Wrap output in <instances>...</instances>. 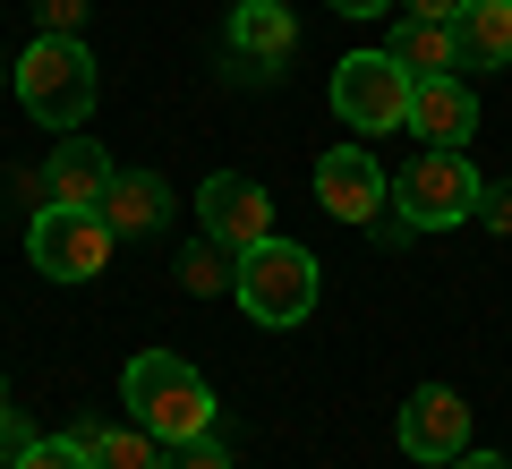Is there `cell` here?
Segmentation results:
<instances>
[{
    "mask_svg": "<svg viewBox=\"0 0 512 469\" xmlns=\"http://www.w3.org/2000/svg\"><path fill=\"white\" fill-rule=\"evenodd\" d=\"M77 444H86L94 469H163V435H146L137 418H120V427H77Z\"/></svg>",
    "mask_w": 512,
    "mask_h": 469,
    "instance_id": "cell-15",
    "label": "cell"
},
{
    "mask_svg": "<svg viewBox=\"0 0 512 469\" xmlns=\"http://www.w3.org/2000/svg\"><path fill=\"white\" fill-rule=\"evenodd\" d=\"M43 180H52V205H103V188L120 180V163H111L94 137H60L52 163H43Z\"/></svg>",
    "mask_w": 512,
    "mask_h": 469,
    "instance_id": "cell-12",
    "label": "cell"
},
{
    "mask_svg": "<svg viewBox=\"0 0 512 469\" xmlns=\"http://www.w3.org/2000/svg\"><path fill=\"white\" fill-rule=\"evenodd\" d=\"M111 248H120V231H111L94 205H43V214L26 222V256H35V273H52V282H94V273L111 265Z\"/></svg>",
    "mask_w": 512,
    "mask_h": 469,
    "instance_id": "cell-5",
    "label": "cell"
},
{
    "mask_svg": "<svg viewBox=\"0 0 512 469\" xmlns=\"http://www.w3.org/2000/svg\"><path fill=\"white\" fill-rule=\"evenodd\" d=\"M478 197H487V180H478V163L461 154V145H427L419 163L393 180V205H402L410 231H453V222H478Z\"/></svg>",
    "mask_w": 512,
    "mask_h": 469,
    "instance_id": "cell-3",
    "label": "cell"
},
{
    "mask_svg": "<svg viewBox=\"0 0 512 469\" xmlns=\"http://www.w3.org/2000/svg\"><path fill=\"white\" fill-rule=\"evenodd\" d=\"M444 469H512L504 452H461V461H444Z\"/></svg>",
    "mask_w": 512,
    "mask_h": 469,
    "instance_id": "cell-24",
    "label": "cell"
},
{
    "mask_svg": "<svg viewBox=\"0 0 512 469\" xmlns=\"http://www.w3.org/2000/svg\"><path fill=\"white\" fill-rule=\"evenodd\" d=\"M9 469H94V461H86V444H77V435H35Z\"/></svg>",
    "mask_w": 512,
    "mask_h": 469,
    "instance_id": "cell-18",
    "label": "cell"
},
{
    "mask_svg": "<svg viewBox=\"0 0 512 469\" xmlns=\"http://www.w3.org/2000/svg\"><path fill=\"white\" fill-rule=\"evenodd\" d=\"M231 52L248 60V69H274V60L299 52V18L282 0H239L231 9Z\"/></svg>",
    "mask_w": 512,
    "mask_h": 469,
    "instance_id": "cell-13",
    "label": "cell"
},
{
    "mask_svg": "<svg viewBox=\"0 0 512 469\" xmlns=\"http://www.w3.org/2000/svg\"><path fill=\"white\" fill-rule=\"evenodd\" d=\"M384 52L402 60L410 77H453V69H461V43H453V26H444V18H410Z\"/></svg>",
    "mask_w": 512,
    "mask_h": 469,
    "instance_id": "cell-16",
    "label": "cell"
},
{
    "mask_svg": "<svg viewBox=\"0 0 512 469\" xmlns=\"http://www.w3.org/2000/svg\"><path fill=\"white\" fill-rule=\"evenodd\" d=\"M0 77H9V60H0Z\"/></svg>",
    "mask_w": 512,
    "mask_h": 469,
    "instance_id": "cell-26",
    "label": "cell"
},
{
    "mask_svg": "<svg viewBox=\"0 0 512 469\" xmlns=\"http://www.w3.org/2000/svg\"><path fill=\"white\" fill-rule=\"evenodd\" d=\"M197 222H205V239H222L231 256H248V248L274 239V197L256 180H239V171H214V180L197 188Z\"/></svg>",
    "mask_w": 512,
    "mask_h": 469,
    "instance_id": "cell-7",
    "label": "cell"
},
{
    "mask_svg": "<svg viewBox=\"0 0 512 469\" xmlns=\"http://www.w3.org/2000/svg\"><path fill=\"white\" fill-rule=\"evenodd\" d=\"M231 290H239V307H248L256 325H299L316 307V256L299 248V239H265V248H248L239 256V273H231Z\"/></svg>",
    "mask_w": 512,
    "mask_h": 469,
    "instance_id": "cell-4",
    "label": "cell"
},
{
    "mask_svg": "<svg viewBox=\"0 0 512 469\" xmlns=\"http://www.w3.org/2000/svg\"><path fill=\"white\" fill-rule=\"evenodd\" d=\"M0 401H9V393H0Z\"/></svg>",
    "mask_w": 512,
    "mask_h": 469,
    "instance_id": "cell-28",
    "label": "cell"
},
{
    "mask_svg": "<svg viewBox=\"0 0 512 469\" xmlns=\"http://www.w3.org/2000/svg\"><path fill=\"white\" fill-rule=\"evenodd\" d=\"M94 214L111 222L120 239H154L171 222V188H163V171H120V180L103 188V205Z\"/></svg>",
    "mask_w": 512,
    "mask_h": 469,
    "instance_id": "cell-11",
    "label": "cell"
},
{
    "mask_svg": "<svg viewBox=\"0 0 512 469\" xmlns=\"http://www.w3.org/2000/svg\"><path fill=\"white\" fill-rule=\"evenodd\" d=\"M163 469H231V461H222L214 435H197V444H171V461H163Z\"/></svg>",
    "mask_w": 512,
    "mask_h": 469,
    "instance_id": "cell-21",
    "label": "cell"
},
{
    "mask_svg": "<svg viewBox=\"0 0 512 469\" xmlns=\"http://www.w3.org/2000/svg\"><path fill=\"white\" fill-rule=\"evenodd\" d=\"M478 222H487V231H504V239H512V180H495L487 197H478Z\"/></svg>",
    "mask_w": 512,
    "mask_h": 469,
    "instance_id": "cell-22",
    "label": "cell"
},
{
    "mask_svg": "<svg viewBox=\"0 0 512 469\" xmlns=\"http://www.w3.org/2000/svg\"><path fill=\"white\" fill-rule=\"evenodd\" d=\"M316 205L333 222H376L393 205V180H384V163L367 145H333V154H316Z\"/></svg>",
    "mask_w": 512,
    "mask_h": 469,
    "instance_id": "cell-8",
    "label": "cell"
},
{
    "mask_svg": "<svg viewBox=\"0 0 512 469\" xmlns=\"http://www.w3.org/2000/svg\"><path fill=\"white\" fill-rule=\"evenodd\" d=\"M410 94H419V77H410L393 52H350L342 69H333V111H342L359 137L410 128Z\"/></svg>",
    "mask_w": 512,
    "mask_h": 469,
    "instance_id": "cell-6",
    "label": "cell"
},
{
    "mask_svg": "<svg viewBox=\"0 0 512 469\" xmlns=\"http://www.w3.org/2000/svg\"><path fill=\"white\" fill-rule=\"evenodd\" d=\"M333 9H342V18H384L393 0H333Z\"/></svg>",
    "mask_w": 512,
    "mask_h": 469,
    "instance_id": "cell-25",
    "label": "cell"
},
{
    "mask_svg": "<svg viewBox=\"0 0 512 469\" xmlns=\"http://www.w3.org/2000/svg\"><path fill=\"white\" fill-rule=\"evenodd\" d=\"M470 128H478V94L461 86V77H419V94H410V137L470 145Z\"/></svg>",
    "mask_w": 512,
    "mask_h": 469,
    "instance_id": "cell-10",
    "label": "cell"
},
{
    "mask_svg": "<svg viewBox=\"0 0 512 469\" xmlns=\"http://www.w3.org/2000/svg\"><path fill=\"white\" fill-rule=\"evenodd\" d=\"M26 444H35V427H26V410H18V401H0V469L18 461Z\"/></svg>",
    "mask_w": 512,
    "mask_h": 469,
    "instance_id": "cell-20",
    "label": "cell"
},
{
    "mask_svg": "<svg viewBox=\"0 0 512 469\" xmlns=\"http://www.w3.org/2000/svg\"><path fill=\"white\" fill-rule=\"evenodd\" d=\"M18 103L35 111L52 137H77L94 111V60H86V35H43L35 52L18 60Z\"/></svg>",
    "mask_w": 512,
    "mask_h": 469,
    "instance_id": "cell-2",
    "label": "cell"
},
{
    "mask_svg": "<svg viewBox=\"0 0 512 469\" xmlns=\"http://www.w3.org/2000/svg\"><path fill=\"white\" fill-rule=\"evenodd\" d=\"M86 9H94V0H35L43 35H86Z\"/></svg>",
    "mask_w": 512,
    "mask_h": 469,
    "instance_id": "cell-19",
    "label": "cell"
},
{
    "mask_svg": "<svg viewBox=\"0 0 512 469\" xmlns=\"http://www.w3.org/2000/svg\"><path fill=\"white\" fill-rule=\"evenodd\" d=\"M402 452L410 461H461L470 452V401L453 384H419L402 401Z\"/></svg>",
    "mask_w": 512,
    "mask_h": 469,
    "instance_id": "cell-9",
    "label": "cell"
},
{
    "mask_svg": "<svg viewBox=\"0 0 512 469\" xmlns=\"http://www.w3.org/2000/svg\"><path fill=\"white\" fill-rule=\"evenodd\" d=\"M453 43H461V69H504L512 60V0H461Z\"/></svg>",
    "mask_w": 512,
    "mask_h": 469,
    "instance_id": "cell-14",
    "label": "cell"
},
{
    "mask_svg": "<svg viewBox=\"0 0 512 469\" xmlns=\"http://www.w3.org/2000/svg\"><path fill=\"white\" fill-rule=\"evenodd\" d=\"M282 9H291V0H282Z\"/></svg>",
    "mask_w": 512,
    "mask_h": 469,
    "instance_id": "cell-27",
    "label": "cell"
},
{
    "mask_svg": "<svg viewBox=\"0 0 512 469\" xmlns=\"http://www.w3.org/2000/svg\"><path fill=\"white\" fill-rule=\"evenodd\" d=\"M120 401H128V418H137L146 435H163V444H197V435H214V384H205L188 359H171V350L128 359Z\"/></svg>",
    "mask_w": 512,
    "mask_h": 469,
    "instance_id": "cell-1",
    "label": "cell"
},
{
    "mask_svg": "<svg viewBox=\"0 0 512 469\" xmlns=\"http://www.w3.org/2000/svg\"><path fill=\"white\" fill-rule=\"evenodd\" d=\"M231 273H239V256H231V248H222V239H197V248H188V256H180V282H188V290H197V299H214V290H222V282H231Z\"/></svg>",
    "mask_w": 512,
    "mask_h": 469,
    "instance_id": "cell-17",
    "label": "cell"
},
{
    "mask_svg": "<svg viewBox=\"0 0 512 469\" xmlns=\"http://www.w3.org/2000/svg\"><path fill=\"white\" fill-rule=\"evenodd\" d=\"M410 18H444V26H453V18H461V0H410Z\"/></svg>",
    "mask_w": 512,
    "mask_h": 469,
    "instance_id": "cell-23",
    "label": "cell"
}]
</instances>
